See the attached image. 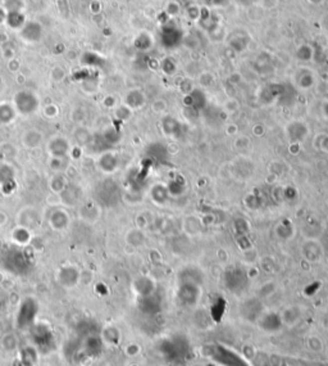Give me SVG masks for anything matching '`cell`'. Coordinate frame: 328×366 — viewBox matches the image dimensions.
Returning <instances> with one entry per match:
<instances>
[{
    "instance_id": "35",
    "label": "cell",
    "mask_w": 328,
    "mask_h": 366,
    "mask_svg": "<svg viewBox=\"0 0 328 366\" xmlns=\"http://www.w3.org/2000/svg\"><path fill=\"white\" fill-rule=\"evenodd\" d=\"M154 366H163V365H154Z\"/></svg>"
},
{
    "instance_id": "18",
    "label": "cell",
    "mask_w": 328,
    "mask_h": 366,
    "mask_svg": "<svg viewBox=\"0 0 328 366\" xmlns=\"http://www.w3.org/2000/svg\"><path fill=\"white\" fill-rule=\"evenodd\" d=\"M68 186V180L63 174H54L49 180V189L53 194H60Z\"/></svg>"
},
{
    "instance_id": "31",
    "label": "cell",
    "mask_w": 328,
    "mask_h": 366,
    "mask_svg": "<svg viewBox=\"0 0 328 366\" xmlns=\"http://www.w3.org/2000/svg\"><path fill=\"white\" fill-rule=\"evenodd\" d=\"M81 152H82V148L78 147V145H76V147L71 148V152H69V153H71V156L73 157V158L77 159V158H80L81 156H82V153H81Z\"/></svg>"
},
{
    "instance_id": "16",
    "label": "cell",
    "mask_w": 328,
    "mask_h": 366,
    "mask_svg": "<svg viewBox=\"0 0 328 366\" xmlns=\"http://www.w3.org/2000/svg\"><path fill=\"white\" fill-rule=\"evenodd\" d=\"M134 289L135 292L141 296V297H149L150 294L153 293V289H154V284H153L152 280L147 276H141V278H138V279L134 282Z\"/></svg>"
},
{
    "instance_id": "1",
    "label": "cell",
    "mask_w": 328,
    "mask_h": 366,
    "mask_svg": "<svg viewBox=\"0 0 328 366\" xmlns=\"http://www.w3.org/2000/svg\"><path fill=\"white\" fill-rule=\"evenodd\" d=\"M39 303L35 298L27 297L21 302L18 307L17 316H15V323H17L18 329L28 330L36 323V318L39 314Z\"/></svg>"
},
{
    "instance_id": "26",
    "label": "cell",
    "mask_w": 328,
    "mask_h": 366,
    "mask_svg": "<svg viewBox=\"0 0 328 366\" xmlns=\"http://www.w3.org/2000/svg\"><path fill=\"white\" fill-rule=\"evenodd\" d=\"M8 23L10 27L13 28H21L24 24V18L22 13L15 12V10H12V12L8 13Z\"/></svg>"
},
{
    "instance_id": "7",
    "label": "cell",
    "mask_w": 328,
    "mask_h": 366,
    "mask_svg": "<svg viewBox=\"0 0 328 366\" xmlns=\"http://www.w3.org/2000/svg\"><path fill=\"white\" fill-rule=\"evenodd\" d=\"M104 350V343L100 337V334L90 333L82 339V345H81V351L84 352L89 359H95L100 356Z\"/></svg>"
},
{
    "instance_id": "2",
    "label": "cell",
    "mask_w": 328,
    "mask_h": 366,
    "mask_svg": "<svg viewBox=\"0 0 328 366\" xmlns=\"http://www.w3.org/2000/svg\"><path fill=\"white\" fill-rule=\"evenodd\" d=\"M30 338L32 341V346L37 348L39 352L49 351L54 345L53 330L45 323H35L30 328Z\"/></svg>"
},
{
    "instance_id": "19",
    "label": "cell",
    "mask_w": 328,
    "mask_h": 366,
    "mask_svg": "<svg viewBox=\"0 0 328 366\" xmlns=\"http://www.w3.org/2000/svg\"><path fill=\"white\" fill-rule=\"evenodd\" d=\"M42 30L39 26V23H35V22H30L27 23L26 26L22 30V36L27 40V41H39L40 37H41Z\"/></svg>"
},
{
    "instance_id": "13",
    "label": "cell",
    "mask_w": 328,
    "mask_h": 366,
    "mask_svg": "<svg viewBox=\"0 0 328 366\" xmlns=\"http://www.w3.org/2000/svg\"><path fill=\"white\" fill-rule=\"evenodd\" d=\"M40 216L37 211L32 207H27L23 208L21 212L18 213V226H23V228H33L36 226V224L39 222Z\"/></svg>"
},
{
    "instance_id": "28",
    "label": "cell",
    "mask_w": 328,
    "mask_h": 366,
    "mask_svg": "<svg viewBox=\"0 0 328 366\" xmlns=\"http://www.w3.org/2000/svg\"><path fill=\"white\" fill-rule=\"evenodd\" d=\"M90 138H91V135H90L89 131H87L85 127H80V129L76 130L75 140L76 143H77L78 147H81V145H86L90 141Z\"/></svg>"
},
{
    "instance_id": "14",
    "label": "cell",
    "mask_w": 328,
    "mask_h": 366,
    "mask_svg": "<svg viewBox=\"0 0 328 366\" xmlns=\"http://www.w3.org/2000/svg\"><path fill=\"white\" fill-rule=\"evenodd\" d=\"M39 354L35 346H26L21 348V354L18 356V361L22 366H35L39 361Z\"/></svg>"
},
{
    "instance_id": "21",
    "label": "cell",
    "mask_w": 328,
    "mask_h": 366,
    "mask_svg": "<svg viewBox=\"0 0 328 366\" xmlns=\"http://www.w3.org/2000/svg\"><path fill=\"white\" fill-rule=\"evenodd\" d=\"M15 114H17V111H15L14 105L9 104V103H1L0 104V125H8L13 122Z\"/></svg>"
},
{
    "instance_id": "23",
    "label": "cell",
    "mask_w": 328,
    "mask_h": 366,
    "mask_svg": "<svg viewBox=\"0 0 328 366\" xmlns=\"http://www.w3.org/2000/svg\"><path fill=\"white\" fill-rule=\"evenodd\" d=\"M68 166L69 163L67 157H50L49 159V167L57 174H64Z\"/></svg>"
},
{
    "instance_id": "9",
    "label": "cell",
    "mask_w": 328,
    "mask_h": 366,
    "mask_svg": "<svg viewBox=\"0 0 328 366\" xmlns=\"http://www.w3.org/2000/svg\"><path fill=\"white\" fill-rule=\"evenodd\" d=\"M71 143L64 136H55L48 143L50 157H67L71 152Z\"/></svg>"
},
{
    "instance_id": "24",
    "label": "cell",
    "mask_w": 328,
    "mask_h": 366,
    "mask_svg": "<svg viewBox=\"0 0 328 366\" xmlns=\"http://www.w3.org/2000/svg\"><path fill=\"white\" fill-rule=\"evenodd\" d=\"M304 255L305 258H308L309 261H318L322 257V249H321L318 243H307L304 247Z\"/></svg>"
},
{
    "instance_id": "25",
    "label": "cell",
    "mask_w": 328,
    "mask_h": 366,
    "mask_svg": "<svg viewBox=\"0 0 328 366\" xmlns=\"http://www.w3.org/2000/svg\"><path fill=\"white\" fill-rule=\"evenodd\" d=\"M308 350L316 355H321L325 351V342L323 339L320 338L318 336H311L307 341Z\"/></svg>"
},
{
    "instance_id": "32",
    "label": "cell",
    "mask_w": 328,
    "mask_h": 366,
    "mask_svg": "<svg viewBox=\"0 0 328 366\" xmlns=\"http://www.w3.org/2000/svg\"><path fill=\"white\" fill-rule=\"evenodd\" d=\"M6 302H8V294L4 291H0V307L5 306Z\"/></svg>"
},
{
    "instance_id": "17",
    "label": "cell",
    "mask_w": 328,
    "mask_h": 366,
    "mask_svg": "<svg viewBox=\"0 0 328 366\" xmlns=\"http://www.w3.org/2000/svg\"><path fill=\"white\" fill-rule=\"evenodd\" d=\"M12 239L18 246H28L31 243L32 235H31L30 229L23 228V226H17L12 231Z\"/></svg>"
},
{
    "instance_id": "4",
    "label": "cell",
    "mask_w": 328,
    "mask_h": 366,
    "mask_svg": "<svg viewBox=\"0 0 328 366\" xmlns=\"http://www.w3.org/2000/svg\"><path fill=\"white\" fill-rule=\"evenodd\" d=\"M30 256H27L24 251H9L4 258V265L9 271L14 274H23L30 267Z\"/></svg>"
},
{
    "instance_id": "30",
    "label": "cell",
    "mask_w": 328,
    "mask_h": 366,
    "mask_svg": "<svg viewBox=\"0 0 328 366\" xmlns=\"http://www.w3.org/2000/svg\"><path fill=\"white\" fill-rule=\"evenodd\" d=\"M45 114H46L48 117H54V116H57L58 114V108L54 104L48 105V107L45 108Z\"/></svg>"
},
{
    "instance_id": "34",
    "label": "cell",
    "mask_w": 328,
    "mask_h": 366,
    "mask_svg": "<svg viewBox=\"0 0 328 366\" xmlns=\"http://www.w3.org/2000/svg\"><path fill=\"white\" fill-rule=\"evenodd\" d=\"M13 366H22V364L19 363V361H18V359H17V360H15L14 363H13Z\"/></svg>"
},
{
    "instance_id": "12",
    "label": "cell",
    "mask_w": 328,
    "mask_h": 366,
    "mask_svg": "<svg viewBox=\"0 0 328 366\" xmlns=\"http://www.w3.org/2000/svg\"><path fill=\"white\" fill-rule=\"evenodd\" d=\"M100 337H102L104 346H109V347H117L122 342V333L116 325H107L103 328Z\"/></svg>"
},
{
    "instance_id": "20",
    "label": "cell",
    "mask_w": 328,
    "mask_h": 366,
    "mask_svg": "<svg viewBox=\"0 0 328 366\" xmlns=\"http://www.w3.org/2000/svg\"><path fill=\"white\" fill-rule=\"evenodd\" d=\"M42 141V134L37 130H28L22 138V143L28 149H33L37 148Z\"/></svg>"
},
{
    "instance_id": "15",
    "label": "cell",
    "mask_w": 328,
    "mask_h": 366,
    "mask_svg": "<svg viewBox=\"0 0 328 366\" xmlns=\"http://www.w3.org/2000/svg\"><path fill=\"white\" fill-rule=\"evenodd\" d=\"M98 166L105 174H112L118 167V159L112 152H105L98 159Z\"/></svg>"
},
{
    "instance_id": "11",
    "label": "cell",
    "mask_w": 328,
    "mask_h": 366,
    "mask_svg": "<svg viewBox=\"0 0 328 366\" xmlns=\"http://www.w3.org/2000/svg\"><path fill=\"white\" fill-rule=\"evenodd\" d=\"M304 312L299 306H287L284 311L281 312V320H282V325L287 328H293L300 323L303 319Z\"/></svg>"
},
{
    "instance_id": "6",
    "label": "cell",
    "mask_w": 328,
    "mask_h": 366,
    "mask_svg": "<svg viewBox=\"0 0 328 366\" xmlns=\"http://www.w3.org/2000/svg\"><path fill=\"white\" fill-rule=\"evenodd\" d=\"M81 282V271L73 265H64L58 271V283L63 288L71 289Z\"/></svg>"
},
{
    "instance_id": "5",
    "label": "cell",
    "mask_w": 328,
    "mask_h": 366,
    "mask_svg": "<svg viewBox=\"0 0 328 366\" xmlns=\"http://www.w3.org/2000/svg\"><path fill=\"white\" fill-rule=\"evenodd\" d=\"M257 325L259 330L266 334H276L282 329V320L280 314L275 311L262 312L257 319Z\"/></svg>"
},
{
    "instance_id": "10",
    "label": "cell",
    "mask_w": 328,
    "mask_h": 366,
    "mask_svg": "<svg viewBox=\"0 0 328 366\" xmlns=\"http://www.w3.org/2000/svg\"><path fill=\"white\" fill-rule=\"evenodd\" d=\"M69 221H71V217L68 212L62 208H55L49 215V225L57 231H62L68 228Z\"/></svg>"
},
{
    "instance_id": "33",
    "label": "cell",
    "mask_w": 328,
    "mask_h": 366,
    "mask_svg": "<svg viewBox=\"0 0 328 366\" xmlns=\"http://www.w3.org/2000/svg\"><path fill=\"white\" fill-rule=\"evenodd\" d=\"M127 366H141V365L139 363H136V361H132V363H130Z\"/></svg>"
},
{
    "instance_id": "22",
    "label": "cell",
    "mask_w": 328,
    "mask_h": 366,
    "mask_svg": "<svg viewBox=\"0 0 328 366\" xmlns=\"http://www.w3.org/2000/svg\"><path fill=\"white\" fill-rule=\"evenodd\" d=\"M0 345H1L4 351L6 352H14L15 350H18V347H19L17 337H15L13 333L4 334V336L1 337V339H0Z\"/></svg>"
},
{
    "instance_id": "8",
    "label": "cell",
    "mask_w": 328,
    "mask_h": 366,
    "mask_svg": "<svg viewBox=\"0 0 328 366\" xmlns=\"http://www.w3.org/2000/svg\"><path fill=\"white\" fill-rule=\"evenodd\" d=\"M15 172L8 162L0 163V189L4 195H9L15 189Z\"/></svg>"
},
{
    "instance_id": "3",
    "label": "cell",
    "mask_w": 328,
    "mask_h": 366,
    "mask_svg": "<svg viewBox=\"0 0 328 366\" xmlns=\"http://www.w3.org/2000/svg\"><path fill=\"white\" fill-rule=\"evenodd\" d=\"M14 108L18 113L28 116L37 111L39 108V98L30 90H21L14 95Z\"/></svg>"
},
{
    "instance_id": "29",
    "label": "cell",
    "mask_w": 328,
    "mask_h": 366,
    "mask_svg": "<svg viewBox=\"0 0 328 366\" xmlns=\"http://www.w3.org/2000/svg\"><path fill=\"white\" fill-rule=\"evenodd\" d=\"M242 355H244L248 360H251V359H254L255 355H257V350H255V347H254L253 345H245L244 347H242Z\"/></svg>"
},
{
    "instance_id": "27",
    "label": "cell",
    "mask_w": 328,
    "mask_h": 366,
    "mask_svg": "<svg viewBox=\"0 0 328 366\" xmlns=\"http://www.w3.org/2000/svg\"><path fill=\"white\" fill-rule=\"evenodd\" d=\"M141 351H143V348L138 342H130L123 347V352L130 359H136L138 356H140Z\"/></svg>"
}]
</instances>
